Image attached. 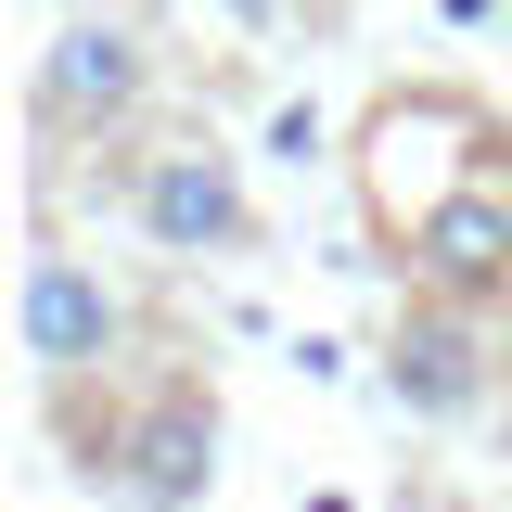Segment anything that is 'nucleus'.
<instances>
[{"instance_id": "5", "label": "nucleus", "mask_w": 512, "mask_h": 512, "mask_svg": "<svg viewBox=\"0 0 512 512\" xmlns=\"http://www.w3.org/2000/svg\"><path fill=\"white\" fill-rule=\"evenodd\" d=\"M384 397L410 410V423H474L487 397H500V333H487V295H448L423 282L397 333H384Z\"/></svg>"}, {"instance_id": "4", "label": "nucleus", "mask_w": 512, "mask_h": 512, "mask_svg": "<svg viewBox=\"0 0 512 512\" xmlns=\"http://www.w3.org/2000/svg\"><path fill=\"white\" fill-rule=\"evenodd\" d=\"M128 231L154 256H256V192H244V154L231 141H205V128H154V141H128Z\"/></svg>"}, {"instance_id": "6", "label": "nucleus", "mask_w": 512, "mask_h": 512, "mask_svg": "<svg viewBox=\"0 0 512 512\" xmlns=\"http://www.w3.org/2000/svg\"><path fill=\"white\" fill-rule=\"evenodd\" d=\"M397 244H410V282H448V295H512V167H461L436 205H397Z\"/></svg>"}, {"instance_id": "2", "label": "nucleus", "mask_w": 512, "mask_h": 512, "mask_svg": "<svg viewBox=\"0 0 512 512\" xmlns=\"http://www.w3.org/2000/svg\"><path fill=\"white\" fill-rule=\"evenodd\" d=\"M154 116V39L128 13H64L26 64V128L64 154H128Z\"/></svg>"}, {"instance_id": "3", "label": "nucleus", "mask_w": 512, "mask_h": 512, "mask_svg": "<svg viewBox=\"0 0 512 512\" xmlns=\"http://www.w3.org/2000/svg\"><path fill=\"white\" fill-rule=\"evenodd\" d=\"M13 346H26L39 397L116 384L128 346H141V295H128L103 256H77V244H26V269H13Z\"/></svg>"}, {"instance_id": "8", "label": "nucleus", "mask_w": 512, "mask_h": 512, "mask_svg": "<svg viewBox=\"0 0 512 512\" xmlns=\"http://www.w3.org/2000/svg\"><path fill=\"white\" fill-rule=\"evenodd\" d=\"M410 512H461V500H410Z\"/></svg>"}, {"instance_id": "7", "label": "nucleus", "mask_w": 512, "mask_h": 512, "mask_svg": "<svg viewBox=\"0 0 512 512\" xmlns=\"http://www.w3.org/2000/svg\"><path fill=\"white\" fill-rule=\"evenodd\" d=\"M295 512H346V500H333V487H320V500H295Z\"/></svg>"}, {"instance_id": "1", "label": "nucleus", "mask_w": 512, "mask_h": 512, "mask_svg": "<svg viewBox=\"0 0 512 512\" xmlns=\"http://www.w3.org/2000/svg\"><path fill=\"white\" fill-rule=\"evenodd\" d=\"M218 436H231V410H218V384L205 372H154L128 384V410L90 436V487L116 512H205V487H218Z\"/></svg>"}]
</instances>
